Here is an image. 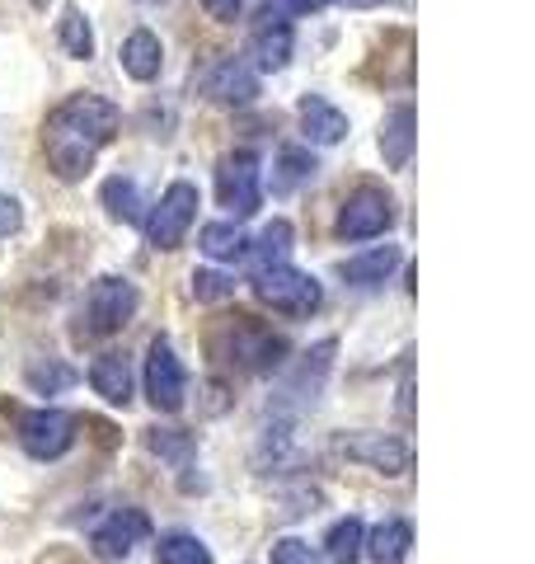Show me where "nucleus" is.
<instances>
[{"mask_svg": "<svg viewBox=\"0 0 535 564\" xmlns=\"http://www.w3.org/2000/svg\"><path fill=\"white\" fill-rule=\"evenodd\" d=\"M155 560L160 564H211V551L193 532H170V536H160Z\"/></svg>", "mask_w": 535, "mask_h": 564, "instance_id": "21", "label": "nucleus"}, {"mask_svg": "<svg viewBox=\"0 0 535 564\" xmlns=\"http://www.w3.org/2000/svg\"><path fill=\"white\" fill-rule=\"evenodd\" d=\"M33 6H47V0H33Z\"/></svg>", "mask_w": 535, "mask_h": 564, "instance_id": "36", "label": "nucleus"}, {"mask_svg": "<svg viewBox=\"0 0 535 564\" xmlns=\"http://www.w3.org/2000/svg\"><path fill=\"white\" fill-rule=\"evenodd\" d=\"M203 6H207V14H211V20L230 24V20H236V14H240V6H244V0H203Z\"/></svg>", "mask_w": 535, "mask_h": 564, "instance_id": "32", "label": "nucleus"}, {"mask_svg": "<svg viewBox=\"0 0 535 564\" xmlns=\"http://www.w3.org/2000/svg\"><path fill=\"white\" fill-rule=\"evenodd\" d=\"M118 122H122L118 104L99 99V95H70L66 104H57L43 122V151H47L52 174L66 184L85 180L95 155L113 141Z\"/></svg>", "mask_w": 535, "mask_h": 564, "instance_id": "1", "label": "nucleus"}, {"mask_svg": "<svg viewBox=\"0 0 535 564\" xmlns=\"http://www.w3.org/2000/svg\"><path fill=\"white\" fill-rule=\"evenodd\" d=\"M296 113H301V128H306V137L315 141V147H334V141H343V137H348V118L338 113L329 99L301 95Z\"/></svg>", "mask_w": 535, "mask_h": 564, "instance_id": "14", "label": "nucleus"}, {"mask_svg": "<svg viewBox=\"0 0 535 564\" xmlns=\"http://www.w3.org/2000/svg\"><path fill=\"white\" fill-rule=\"evenodd\" d=\"M310 174H315V155L310 151H301V147H282L277 151V170H273V193H296L301 184H310Z\"/></svg>", "mask_w": 535, "mask_h": 564, "instance_id": "20", "label": "nucleus"}, {"mask_svg": "<svg viewBox=\"0 0 535 564\" xmlns=\"http://www.w3.org/2000/svg\"><path fill=\"white\" fill-rule=\"evenodd\" d=\"M146 395L160 414H178L184 410V395H188V377H184V362L174 358L170 339H155L146 352Z\"/></svg>", "mask_w": 535, "mask_h": 564, "instance_id": "10", "label": "nucleus"}, {"mask_svg": "<svg viewBox=\"0 0 535 564\" xmlns=\"http://www.w3.org/2000/svg\"><path fill=\"white\" fill-rule=\"evenodd\" d=\"M338 6H352V10H367V6H381V0H338Z\"/></svg>", "mask_w": 535, "mask_h": 564, "instance_id": "35", "label": "nucleus"}, {"mask_svg": "<svg viewBox=\"0 0 535 564\" xmlns=\"http://www.w3.org/2000/svg\"><path fill=\"white\" fill-rule=\"evenodd\" d=\"M103 207H109L113 221H141V188L132 180H122V174H113L109 184H103Z\"/></svg>", "mask_w": 535, "mask_h": 564, "instance_id": "24", "label": "nucleus"}, {"mask_svg": "<svg viewBox=\"0 0 535 564\" xmlns=\"http://www.w3.org/2000/svg\"><path fill=\"white\" fill-rule=\"evenodd\" d=\"M408 545H414V527H408L404 518H390L371 536H362V555H371L376 564H404Z\"/></svg>", "mask_w": 535, "mask_h": 564, "instance_id": "18", "label": "nucleus"}, {"mask_svg": "<svg viewBox=\"0 0 535 564\" xmlns=\"http://www.w3.org/2000/svg\"><path fill=\"white\" fill-rule=\"evenodd\" d=\"M160 66H165V47H160V39L151 29H137L128 33V43H122V70H128L132 80H155L160 76Z\"/></svg>", "mask_w": 535, "mask_h": 564, "instance_id": "17", "label": "nucleus"}, {"mask_svg": "<svg viewBox=\"0 0 535 564\" xmlns=\"http://www.w3.org/2000/svg\"><path fill=\"white\" fill-rule=\"evenodd\" d=\"M203 95L217 99V104H249V99L259 95V76L240 57H221L203 76Z\"/></svg>", "mask_w": 535, "mask_h": 564, "instance_id": "13", "label": "nucleus"}, {"mask_svg": "<svg viewBox=\"0 0 535 564\" xmlns=\"http://www.w3.org/2000/svg\"><path fill=\"white\" fill-rule=\"evenodd\" d=\"M249 52H254V62L263 70H282L292 62V20L273 6H263L254 14V24H249Z\"/></svg>", "mask_w": 535, "mask_h": 564, "instance_id": "12", "label": "nucleus"}, {"mask_svg": "<svg viewBox=\"0 0 535 564\" xmlns=\"http://www.w3.org/2000/svg\"><path fill=\"white\" fill-rule=\"evenodd\" d=\"M282 6H287V10H296V14H310V10H319V6H325V0H282Z\"/></svg>", "mask_w": 535, "mask_h": 564, "instance_id": "34", "label": "nucleus"}, {"mask_svg": "<svg viewBox=\"0 0 535 564\" xmlns=\"http://www.w3.org/2000/svg\"><path fill=\"white\" fill-rule=\"evenodd\" d=\"M217 198L236 221L254 217L259 203H263V188H259V155L254 151H230L221 155L217 165Z\"/></svg>", "mask_w": 535, "mask_h": 564, "instance_id": "6", "label": "nucleus"}, {"mask_svg": "<svg viewBox=\"0 0 535 564\" xmlns=\"http://www.w3.org/2000/svg\"><path fill=\"white\" fill-rule=\"evenodd\" d=\"M211 352L221 362L240 367V372H277L287 362V339L263 329L254 315H226L217 334H211Z\"/></svg>", "mask_w": 535, "mask_h": 564, "instance_id": "2", "label": "nucleus"}, {"mask_svg": "<svg viewBox=\"0 0 535 564\" xmlns=\"http://www.w3.org/2000/svg\"><path fill=\"white\" fill-rule=\"evenodd\" d=\"M381 155L390 170H404L408 155H414V104H400L390 109L381 122Z\"/></svg>", "mask_w": 535, "mask_h": 564, "instance_id": "15", "label": "nucleus"}, {"mask_svg": "<svg viewBox=\"0 0 535 564\" xmlns=\"http://www.w3.org/2000/svg\"><path fill=\"white\" fill-rule=\"evenodd\" d=\"M390 221H395V203H390V193L376 188V184H362L348 193L343 212H338V236L343 240H376L390 231Z\"/></svg>", "mask_w": 535, "mask_h": 564, "instance_id": "8", "label": "nucleus"}, {"mask_svg": "<svg viewBox=\"0 0 535 564\" xmlns=\"http://www.w3.org/2000/svg\"><path fill=\"white\" fill-rule=\"evenodd\" d=\"M198 245H203L211 259H244V250H249L244 231H240V226H230V221H211V226H203Z\"/></svg>", "mask_w": 535, "mask_h": 564, "instance_id": "23", "label": "nucleus"}, {"mask_svg": "<svg viewBox=\"0 0 535 564\" xmlns=\"http://www.w3.org/2000/svg\"><path fill=\"white\" fill-rule=\"evenodd\" d=\"M137 306H141V296H137V288L128 278H99L95 288L85 292L76 339H103V334H118L137 315Z\"/></svg>", "mask_w": 535, "mask_h": 564, "instance_id": "3", "label": "nucleus"}, {"mask_svg": "<svg viewBox=\"0 0 535 564\" xmlns=\"http://www.w3.org/2000/svg\"><path fill=\"white\" fill-rule=\"evenodd\" d=\"M400 414L414 419V367L404 362V381H400Z\"/></svg>", "mask_w": 535, "mask_h": 564, "instance_id": "33", "label": "nucleus"}, {"mask_svg": "<svg viewBox=\"0 0 535 564\" xmlns=\"http://www.w3.org/2000/svg\"><path fill=\"white\" fill-rule=\"evenodd\" d=\"M146 536H151V518L141 508H118V513H109L95 527L89 545H95L99 560H128Z\"/></svg>", "mask_w": 535, "mask_h": 564, "instance_id": "11", "label": "nucleus"}, {"mask_svg": "<svg viewBox=\"0 0 535 564\" xmlns=\"http://www.w3.org/2000/svg\"><path fill=\"white\" fill-rule=\"evenodd\" d=\"M287 250H292V221H273L259 236L254 250H244V254L254 259V273H259V269H273V263H287Z\"/></svg>", "mask_w": 535, "mask_h": 564, "instance_id": "22", "label": "nucleus"}, {"mask_svg": "<svg viewBox=\"0 0 535 564\" xmlns=\"http://www.w3.org/2000/svg\"><path fill=\"white\" fill-rule=\"evenodd\" d=\"M146 443H151L155 456H188L193 452V437L178 433V429H151Z\"/></svg>", "mask_w": 535, "mask_h": 564, "instance_id": "30", "label": "nucleus"}, {"mask_svg": "<svg viewBox=\"0 0 535 564\" xmlns=\"http://www.w3.org/2000/svg\"><path fill=\"white\" fill-rule=\"evenodd\" d=\"M273 564H319V551H310V541H301V536H282L273 541Z\"/></svg>", "mask_w": 535, "mask_h": 564, "instance_id": "29", "label": "nucleus"}, {"mask_svg": "<svg viewBox=\"0 0 535 564\" xmlns=\"http://www.w3.org/2000/svg\"><path fill=\"white\" fill-rule=\"evenodd\" d=\"M20 221H24V212L14 198H0V236H14L20 231Z\"/></svg>", "mask_w": 535, "mask_h": 564, "instance_id": "31", "label": "nucleus"}, {"mask_svg": "<svg viewBox=\"0 0 535 564\" xmlns=\"http://www.w3.org/2000/svg\"><path fill=\"white\" fill-rule=\"evenodd\" d=\"M193 296H198V302H226V296H236V278L198 269L193 273Z\"/></svg>", "mask_w": 535, "mask_h": 564, "instance_id": "28", "label": "nucleus"}, {"mask_svg": "<svg viewBox=\"0 0 535 564\" xmlns=\"http://www.w3.org/2000/svg\"><path fill=\"white\" fill-rule=\"evenodd\" d=\"M193 217H198V188H193L188 180H178V184L165 188V198H160L155 212L146 217V240L155 245V250H178Z\"/></svg>", "mask_w": 535, "mask_h": 564, "instance_id": "7", "label": "nucleus"}, {"mask_svg": "<svg viewBox=\"0 0 535 564\" xmlns=\"http://www.w3.org/2000/svg\"><path fill=\"white\" fill-rule=\"evenodd\" d=\"M334 452L348 456V462H357V466L381 470V475H408L414 470V447L395 433H338Z\"/></svg>", "mask_w": 535, "mask_h": 564, "instance_id": "5", "label": "nucleus"}, {"mask_svg": "<svg viewBox=\"0 0 535 564\" xmlns=\"http://www.w3.org/2000/svg\"><path fill=\"white\" fill-rule=\"evenodd\" d=\"M62 47H66L76 62H89V57H95V33H89V20H85L76 6L62 14Z\"/></svg>", "mask_w": 535, "mask_h": 564, "instance_id": "26", "label": "nucleus"}, {"mask_svg": "<svg viewBox=\"0 0 535 564\" xmlns=\"http://www.w3.org/2000/svg\"><path fill=\"white\" fill-rule=\"evenodd\" d=\"M400 263V250L395 245H376V250H367V254H352L343 263V278L352 282V288H376V282L390 278V269Z\"/></svg>", "mask_w": 535, "mask_h": 564, "instance_id": "19", "label": "nucleus"}, {"mask_svg": "<svg viewBox=\"0 0 535 564\" xmlns=\"http://www.w3.org/2000/svg\"><path fill=\"white\" fill-rule=\"evenodd\" d=\"M29 386L39 395H57V391H66V386H76V372H70L66 362H33L29 367Z\"/></svg>", "mask_w": 535, "mask_h": 564, "instance_id": "27", "label": "nucleus"}, {"mask_svg": "<svg viewBox=\"0 0 535 564\" xmlns=\"http://www.w3.org/2000/svg\"><path fill=\"white\" fill-rule=\"evenodd\" d=\"M89 386L109 404H128L132 400V362L122 358V352H99L95 367H89Z\"/></svg>", "mask_w": 535, "mask_h": 564, "instance_id": "16", "label": "nucleus"}, {"mask_svg": "<svg viewBox=\"0 0 535 564\" xmlns=\"http://www.w3.org/2000/svg\"><path fill=\"white\" fill-rule=\"evenodd\" d=\"M20 443L33 462H57L76 443V419L66 410H29L20 419Z\"/></svg>", "mask_w": 535, "mask_h": 564, "instance_id": "9", "label": "nucleus"}, {"mask_svg": "<svg viewBox=\"0 0 535 564\" xmlns=\"http://www.w3.org/2000/svg\"><path fill=\"white\" fill-rule=\"evenodd\" d=\"M254 292L263 306H273L277 315H315L325 292L310 273L292 269V263H273V269H259L254 273Z\"/></svg>", "mask_w": 535, "mask_h": 564, "instance_id": "4", "label": "nucleus"}, {"mask_svg": "<svg viewBox=\"0 0 535 564\" xmlns=\"http://www.w3.org/2000/svg\"><path fill=\"white\" fill-rule=\"evenodd\" d=\"M362 536H367V527L357 522V518H343V522H334V532H329V564H357L362 560Z\"/></svg>", "mask_w": 535, "mask_h": 564, "instance_id": "25", "label": "nucleus"}]
</instances>
